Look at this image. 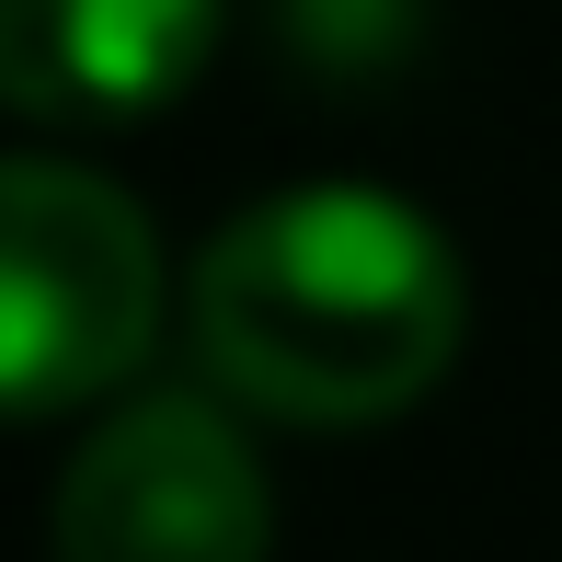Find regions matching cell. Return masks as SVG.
Segmentation results:
<instances>
[{
    "instance_id": "6da1fadb",
    "label": "cell",
    "mask_w": 562,
    "mask_h": 562,
    "mask_svg": "<svg viewBox=\"0 0 562 562\" xmlns=\"http://www.w3.org/2000/svg\"><path fill=\"white\" fill-rule=\"evenodd\" d=\"M195 368L241 414L356 437L414 414L459 368L471 265L391 184H288L195 252Z\"/></svg>"
},
{
    "instance_id": "7a4b0ae2",
    "label": "cell",
    "mask_w": 562,
    "mask_h": 562,
    "mask_svg": "<svg viewBox=\"0 0 562 562\" xmlns=\"http://www.w3.org/2000/svg\"><path fill=\"white\" fill-rule=\"evenodd\" d=\"M161 334V229L81 161H0V425L81 414Z\"/></svg>"
},
{
    "instance_id": "3957f363",
    "label": "cell",
    "mask_w": 562,
    "mask_h": 562,
    "mask_svg": "<svg viewBox=\"0 0 562 562\" xmlns=\"http://www.w3.org/2000/svg\"><path fill=\"white\" fill-rule=\"evenodd\" d=\"M58 562H265L276 494L229 391H138L58 471Z\"/></svg>"
},
{
    "instance_id": "277c9868",
    "label": "cell",
    "mask_w": 562,
    "mask_h": 562,
    "mask_svg": "<svg viewBox=\"0 0 562 562\" xmlns=\"http://www.w3.org/2000/svg\"><path fill=\"white\" fill-rule=\"evenodd\" d=\"M229 0H0V104L46 126H138L207 69Z\"/></svg>"
},
{
    "instance_id": "5b68a950",
    "label": "cell",
    "mask_w": 562,
    "mask_h": 562,
    "mask_svg": "<svg viewBox=\"0 0 562 562\" xmlns=\"http://www.w3.org/2000/svg\"><path fill=\"white\" fill-rule=\"evenodd\" d=\"M276 46L311 81H379L425 46V0H276Z\"/></svg>"
}]
</instances>
